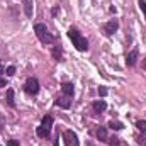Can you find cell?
<instances>
[{
    "label": "cell",
    "instance_id": "9c48e42d",
    "mask_svg": "<svg viewBox=\"0 0 146 146\" xmlns=\"http://www.w3.org/2000/svg\"><path fill=\"white\" fill-rule=\"evenodd\" d=\"M61 90H63V94H65L66 97H73V92H75V88H73V83H63Z\"/></svg>",
    "mask_w": 146,
    "mask_h": 146
},
{
    "label": "cell",
    "instance_id": "30bf717a",
    "mask_svg": "<svg viewBox=\"0 0 146 146\" xmlns=\"http://www.w3.org/2000/svg\"><path fill=\"white\" fill-rule=\"evenodd\" d=\"M41 126H42V127H46L48 131H51V126H53V117H51V115H44V117H42Z\"/></svg>",
    "mask_w": 146,
    "mask_h": 146
},
{
    "label": "cell",
    "instance_id": "2e32d148",
    "mask_svg": "<svg viewBox=\"0 0 146 146\" xmlns=\"http://www.w3.org/2000/svg\"><path fill=\"white\" fill-rule=\"evenodd\" d=\"M37 136H39V138H48V136H49V131H48L46 127L39 126V127H37Z\"/></svg>",
    "mask_w": 146,
    "mask_h": 146
},
{
    "label": "cell",
    "instance_id": "7c38bea8",
    "mask_svg": "<svg viewBox=\"0 0 146 146\" xmlns=\"http://www.w3.org/2000/svg\"><path fill=\"white\" fill-rule=\"evenodd\" d=\"M61 56H63V49H61L60 46H54V48H53V58L60 61V60H61Z\"/></svg>",
    "mask_w": 146,
    "mask_h": 146
},
{
    "label": "cell",
    "instance_id": "7402d4cb",
    "mask_svg": "<svg viewBox=\"0 0 146 146\" xmlns=\"http://www.w3.org/2000/svg\"><path fill=\"white\" fill-rule=\"evenodd\" d=\"M3 87H7V82L3 78H0V88H3Z\"/></svg>",
    "mask_w": 146,
    "mask_h": 146
},
{
    "label": "cell",
    "instance_id": "ba28073f",
    "mask_svg": "<svg viewBox=\"0 0 146 146\" xmlns=\"http://www.w3.org/2000/svg\"><path fill=\"white\" fill-rule=\"evenodd\" d=\"M106 109H107L106 100H95V102H94V110H95V112H99V114H100V112H104Z\"/></svg>",
    "mask_w": 146,
    "mask_h": 146
},
{
    "label": "cell",
    "instance_id": "52a82bcc",
    "mask_svg": "<svg viewBox=\"0 0 146 146\" xmlns=\"http://www.w3.org/2000/svg\"><path fill=\"white\" fill-rule=\"evenodd\" d=\"M54 104H56L58 107H63V109H68V107L72 106V100H70V97H58Z\"/></svg>",
    "mask_w": 146,
    "mask_h": 146
},
{
    "label": "cell",
    "instance_id": "4fadbf2b",
    "mask_svg": "<svg viewBox=\"0 0 146 146\" xmlns=\"http://www.w3.org/2000/svg\"><path fill=\"white\" fill-rule=\"evenodd\" d=\"M7 104H9L10 107H14V106H15V102H14V90H12V88H9V90H7Z\"/></svg>",
    "mask_w": 146,
    "mask_h": 146
},
{
    "label": "cell",
    "instance_id": "277c9868",
    "mask_svg": "<svg viewBox=\"0 0 146 146\" xmlns=\"http://www.w3.org/2000/svg\"><path fill=\"white\" fill-rule=\"evenodd\" d=\"M119 29V22L115 21V19H112V21H109L106 26H104V31H106V34L107 36H110V34H114L115 31Z\"/></svg>",
    "mask_w": 146,
    "mask_h": 146
},
{
    "label": "cell",
    "instance_id": "d6986e66",
    "mask_svg": "<svg viewBox=\"0 0 146 146\" xmlns=\"http://www.w3.org/2000/svg\"><path fill=\"white\" fill-rule=\"evenodd\" d=\"M5 72H7L9 76H14V75H15V66H7V70H5Z\"/></svg>",
    "mask_w": 146,
    "mask_h": 146
},
{
    "label": "cell",
    "instance_id": "ffe728a7",
    "mask_svg": "<svg viewBox=\"0 0 146 146\" xmlns=\"http://www.w3.org/2000/svg\"><path fill=\"white\" fill-rule=\"evenodd\" d=\"M99 95L100 97H106L107 95V88L106 87H99Z\"/></svg>",
    "mask_w": 146,
    "mask_h": 146
},
{
    "label": "cell",
    "instance_id": "3957f363",
    "mask_svg": "<svg viewBox=\"0 0 146 146\" xmlns=\"http://www.w3.org/2000/svg\"><path fill=\"white\" fill-rule=\"evenodd\" d=\"M24 90L29 94V95H36L39 92V82L36 78H27L26 80V85H24Z\"/></svg>",
    "mask_w": 146,
    "mask_h": 146
},
{
    "label": "cell",
    "instance_id": "7a4b0ae2",
    "mask_svg": "<svg viewBox=\"0 0 146 146\" xmlns=\"http://www.w3.org/2000/svg\"><path fill=\"white\" fill-rule=\"evenodd\" d=\"M34 33H36L37 39H39L42 44H51V42L54 41V37L49 34V31H48V27H46L44 24H36V26H34Z\"/></svg>",
    "mask_w": 146,
    "mask_h": 146
},
{
    "label": "cell",
    "instance_id": "d4e9b609",
    "mask_svg": "<svg viewBox=\"0 0 146 146\" xmlns=\"http://www.w3.org/2000/svg\"><path fill=\"white\" fill-rule=\"evenodd\" d=\"M143 68H145V70H146V60H145V61H143Z\"/></svg>",
    "mask_w": 146,
    "mask_h": 146
},
{
    "label": "cell",
    "instance_id": "603a6c76",
    "mask_svg": "<svg viewBox=\"0 0 146 146\" xmlns=\"http://www.w3.org/2000/svg\"><path fill=\"white\" fill-rule=\"evenodd\" d=\"M58 12H60V9H58V7H54V9H53V15H56Z\"/></svg>",
    "mask_w": 146,
    "mask_h": 146
},
{
    "label": "cell",
    "instance_id": "8fae6325",
    "mask_svg": "<svg viewBox=\"0 0 146 146\" xmlns=\"http://www.w3.org/2000/svg\"><path fill=\"white\" fill-rule=\"evenodd\" d=\"M24 12L27 17H33V0H24Z\"/></svg>",
    "mask_w": 146,
    "mask_h": 146
},
{
    "label": "cell",
    "instance_id": "ac0fdd59",
    "mask_svg": "<svg viewBox=\"0 0 146 146\" xmlns=\"http://www.w3.org/2000/svg\"><path fill=\"white\" fill-rule=\"evenodd\" d=\"M138 5H139V9L143 10V15H145V21H146V2L145 0H138Z\"/></svg>",
    "mask_w": 146,
    "mask_h": 146
},
{
    "label": "cell",
    "instance_id": "9a60e30c",
    "mask_svg": "<svg viewBox=\"0 0 146 146\" xmlns=\"http://www.w3.org/2000/svg\"><path fill=\"white\" fill-rule=\"evenodd\" d=\"M97 138H99L100 141H106V139H107V131H106V127H99V131H97Z\"/></svg>",
    "mask_w": 146,
    "mask_h": 146
},
{
    "label": "cell",
    "instance_id": "5b68a950",
    "mask_svg": "<svg viewBox=\"0 0 146 146\" xmlns=\"http://www.w3.org/2000/svg\"><path fill=\"white\" fill-rule=\"evenodd\" d=\"M65 138H66L68 146H80V143H78V136H76L73 131H66V133H65Z\"/></svg>",
    "mask_w": 146,
    "mask_h": 146
},
{
    "label": "cell",
    "instance_id": "e0dca14e",
    "mask_svg": "<svg viewBox=\"0 0 146 146\" xmlns=\"http://www.w3.org/2000/svg\"><path fill=\"white\" fill-rule=\"evenodd\" d=\"M136 127H138L141 133H145L146 131V121H138V122H136Z\"/></svg>",
    "mask_w": 146,
    "mask_h": 146
},
{
    "label": "cell",
    "instance_id": "8992f818",
    "mask_svg": "<svg viewBox=\"0 0 146 146\" xmlns=\"http://www.w3.org/2000/svg\"><path fill=\"white\" fill-rule=\"evenodd\" d=\"M138 54H139L138 49H133V51L126 56V65H127V66H134L136 61H138Z\"/></svg>",
    "mask_w": 146,
    "mask_h": 146
},
{
    "label": "cell",
    "instance_id": "44dd1931",
    "mask_svg": "<svg viewBox=\"0 0 146 146\" xmlns=\"http://www.w3.org/2000/svg\"><path fill=\"white\" fill-rule=\"evenodd\" d=\"M7 146H19V141L17 139H10V141H7Z\"/></svg>",
    "mask_w": 146,
    "mask_h": 146
},
{
    "label": "cell",
    "instance_id": "5bb4252c",
    "mask_svg": "<svg viewBox=\"0 0 146 146\" xmlns=\"http://www.w3.org/2000/svg\"><path fill=\"white\" fill-rule=\"evenodd\" d=\"M109 127H110V129H114V131H121L124 126H122V122H119V121H110Z\"/></svg>",
    "mask_w": 146,
    "mask_h": 146
},
{
    "label": "cell",
    "instance_id": "cb8c5ba5",
    "mask_svg": "<svg viewBox=\"0 0 146 146\" xmlns=\"http://www.w3.org/2000/svg\"><path fill=\"white\" fill-rule=\"evenodd\" d=\"M0 73H3V66H2V63H0Z\"/></svg>",
    "mask_w": 146,
    "mask_h": 146
},
{
    "label": "cell",
    "instance_id": "6da1fadb",
    "mask_svg": "<svg viewBox=\"0 0 146 146\" xmlns=\"http://www.w3.org/2000/svg\"><path fill=\"white\" fill-rule=\"evenodd\" d=\"M68 37L73 41V46H75L78 51H87V49H88V41L82 36L76 29H73L72 27V29L68 31Z\"/></svg>",
    "mask_w": 146,
    "mask_h": 146
}]
</instances>
